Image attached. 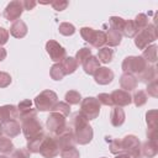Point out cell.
<instances>
[{
    "label": "cell",
    "instance_id": "obj_1",
    "mask_svg": "<svg viewBox=\"0 0 158 158\" xmlns=\"http://www.w3.org/2000/svg\"><path fill=\"white\" fill-rule=\"evenodd\" d=\"M70 127L74 133L75 143L78 144H88L94 136L93 127L89 125V120L80 112L77 111L70 117Z\"/></svg>",
    "mask_w": 158,
    "mask_h": 158
},
{
    "label": "cell",
    "instance_id": "obj_2",
    "mask_svg": "<svg viewBox=\"0 0 158 158\" xmlns=\"http://www.w3.org/2000/svg\"><path fill=\"white\" fill-rule=\"evenodd\" d=\"M35 105L38 111H52L58 102V96L53 90H43L35 98Z\"/></svg>",
    "mask_w": 158,
    "mask_h": 158
},
{
    "label": "cell",
    "instance_id": "obj_3",
    "mask_svg": "<svg viewBox=\"0 0 158 158\" xmlns=\"http://www.w3.org/2000/svg\"><path fill=\"white\" fill-rule=\"evenodd\" d=\"M157 40V31L153 23H149L144 30L139 31L135 36V44L138 49H144L149 46V43Z\"/></svg>",
    "mask_w": 158,
    "mask_h": 158
},
{
    "label": "cell",
    "instance_id": "obj_4",
    "mask_svg": "<svg viewBox=\"0 0 158 158\" xmlns=\"http://www.w3.org/2000/svg\"><path fill=\"white\" fill-rule=\"evenodd\" d=\"M148 63L139 56H130L126 57L122 62V70L123 73H130V74H139L147 68Z\"/></svg>",
    "mask_w": 158,
    "mask_h": 158
},
{
    "label": "cell",
    "instance_id": "obj_5",
    "mask_svg": "<svg viewBox=\"0 0 158 158\" xmlns=\"http://www.w3.org/2000/svg\"><path fill=\"white\" fill-rule=\"evenodd\" d=\"M121 149H122V153L127 154L130 158L141 157V142L133 135L125 136L121 139Z\"/></svg>",
    "mask_w": 158,
    "mask_h": 158
},
{
    "label": "cell",
    "instance_id": "obj_6",
    "mask_svg": "<svg viewBox=\"0 0 158 158\" xmlns=\"http://www.w3.org/2000/svg\"><path fill=\"white\" fill-rule=\"evenodd\" d=\"M53 137L57 141V143L59 146V149L65 148V147L75 146L74 133H73V130H72L70 125H68V123H65L63 127H60L59 130H57L53 133Z\"/></svg>",
    "mask_w": 158,
    "mask_h": 158
},
{
    "label": "cell",
    "instance_id": "obj_7",
    "mask_svg": "<svg viewBox=\"0 0 158 158\" xmlns=\"http://www.w3.org/2000/svg\"><path fill=\"white\" fill-rule=\"evenodd\" d=\"M80 112L90 121V120H95L99 114H100V102L98 101L96 98L93 96H88L85 99L81 100L80 104Z\"/></svg>",
    "mask_w": 158,
    "mask_h": 158
},
{
    "label": "cell",
    "instance_id": "obj_8",
    "mask_svg": "<svg viewBox=\"0 0 158 158\" xmlns=\"http://www.w3.org/2000/svg\"><path fill=\"white\" fill-rule=\"evenodd\" d=\"M59 146L57 143V141L54 139L53 136H46L43 142H42V146L40 148V153L42 157L44 158H54L59 154Z\"/></svg>",
    "mask_w": 158,
    "mask_h": 158
},
{
    "label": "cell",
    "instance_id": "obj_9",
    "mask_svg": "<svg viewBox=\"0 0 158 158\" xmlns=\"http://www.w3.org/2000/svg\"><path fill=\"white\" fill-rule=\"evenodd\" d=\"M46 51L49 58L56 63H60L67 57V52L64 47H62L57 41H53V40H49L46 43Z\"/></svg>",
    "mask_w": 158,
    "mask_h": 158
},
{
    "label": "cell",
    "instance_id": "obj_10",
    "mask_svg": "<svg viewBox=\"0 0 158 158\" xmlns=\"http://www.w3.org/2000/svg\"><path fill=\"white\" fill-rule=\"evenodd\" d=\"M21 131L23 132L25 137L27 139L40 135L41 132H43V127H42V123L36 118H32V120H27L25 122H21Z\"/></svg>",
    "mask_w": 158,
    "mask_h": 158
},
{
    "label": "cell",
    "instance_id": "obj_11",
    "mask_svg": "<svg viewBox=\"0 0 158 158\" xmlns=\"http://www.w3.org/2000/svg\"><path fill=\"white\" fill-rule=\"evenodd\" d=\"M23 11V6H22V1L20 0H12L7 4V6L4 10V17L7 21H16L20 19V16L22 15Z\"/></svg>",
    "mask_w": 158,
    "mask_h": 158
},
{
    "label": "cell",
    "instance_id": "obj_12",
    "mask_svg": "<svg viewBox=\"0 0 158 158\" xmlns=\"http://www.w3.org/2000/svg\"><path fill=\"white\" fill-rule=\"evenodd\" d=\"M111 99L114 105L118 106V107H123V106H128L132 102V96L128 91H125L122 89H116L114 90L111 94Z\"/></svg>",
    "mask_w": 158,
    "mask_h": 158
},
{
    "label": "cell",
    "instance_id": "obj_13",
    "mask_svg": "<svg viewBox=\"0 0 158 158\" xmlns=\"http://www.w3.org/2000/svg\"><path fill=\"white\" fill-rule=\"evenodd\" d=\"M65 123H67L65 117L63 115H60L58 112H53V111L49 114V116L47 117V122H46L47 130L49 132H52V133H54L57 130H59L60 127H63Z\"/></svg>",
    "mask_w": 158,
    "mask_h": 158
},
{
    "label": "cell",
    "instance_id": "obj_14",
    "mask_svg": "<svg viewBox=\"0 0 158 158\" xmlns=\"http://www.w3.org/2000/svg\"><path fill=\"white\" fill-rule=\"evenodd\" d=\"M114 79V72L107 67H100L94 73V80L100 85H107Z\"/></svg>",
    "mask_w": 158,
    "mask_h": 158
},
{
    "label": "cell",
    "instance_id": "obj_15",
    "mask_svg": "<svg viewBox=\"0 0 158 158\" xmlns=\"http://www.w3.org/2000/svg\"><path fill=\"white\" fill-rule=\"evenodd\" d=\"M20 116L19 109L15 105H4L0 107V120L1 123L11 121V120H17Z\"/></svg>",
    "mask_w": 158,
    "mask_h": 158
},
{
    "label": "cell",
    "instance_id": "obj_16",
    "mask_svg": "<svg viewBox=\"0 0 158 158\" xmlns=\"http://www.w3.org/2000/svg\"><path fill=\"white\" fill-rule=\"evenodd\" d=\"M137 84H138V80L133 74L123 73L121 75V78H120V86L125 91L130 93L131 90H135L137 88Z\"/></svg>",
    "mask_w": 158,
    "mask_h": 158
},
{
    "label": "cell",
    "instance_id": "obj_17",
    "mask_svg": "<svg viewBox=\"0 0 158 158\" xmlns=\"http://www.w3.org/2000/svg\"><path fill=\"white\" fill-rule=\"evenodd\" d=\"M1 125H2V132H4L7 137H10V138L19 136L20 132H21V126H20V123L17 122V120H11V121L4 122V123H1Z\"/></svg>",
    "mask_w": 158,
    "mask_h": 158
},
{
    "label": "cell",
    "instance_id": "obj_18",
    "mask_svg": "<svg viewBox=\"0 0 158 158\" xmlns=\"http://www.w3.org/2000/svg\"><path fill=\"white\" fill-rule=\"evenodd\" d=\"M10 35L15 38H23L27 35V25L22 20H16L10 27Z\"/></svg>",
    "mask_w": 158,
    "mask_h": 158
},
{
    "label": "cell",
    "instance_id": "obj_19",
    "mask_svg": "<svg viewBox=\"0 0 158 158\" xmlns=\"http://www.w3.org/2000/svg\"><path fill=\"white\" fill-rule=\"evenodd\" d=\"M125 118H126V115H125V111L118 107V106H115L112 110H111V114H110V122L114 127H120L123 125L125 122Z\"/></svg>",
    "mask_w": 158,
    "mask_h": 158
},
{
    "label": "cell",
    "instance_id": "obj_20",
    "mask_svg": "<svg viewBox=\"0 0 158 158\" xmlns=\"http://www.w3.org/2000/svg\"><path fill=\"white\" fill-rule=\"evenodd\" d=\"M44 137H46L44 132H41L40 135H37V136L27 139V147H26L27 151L30 153H40V148L42 146V142H43Z\"/></svg>",
    "mask_w": 158,
    "mask_h": 158
},
{
    "label": "cell",
    "instance_id": "obj_21",
    "mask_svg": "<svg viewBox=\"0 0 158 158\" xmlns=\"http://www.w3.org/2000/svg\"><path fill=\"white\" fill-rule=\"evenodd\" d=\"M157 153H158V144H157V141L156 139H148L141 147V156L152 158Z\"/></svg>",
    "mask_w": 158,
    "mask_h": 158
},
{
    "label": "cell",
    "instance_id": "obj_22",
    "mask_svg": "<svg viewBox=\"0 0 158 158\" xmlns=\"http://www.w3.org/2000/svg\"><path fill=\"white\" fill-rule=\"evenodd\" d=\"M83 68H84V72L89 75H94V73L100 68V62L99 59L95 57V56H90L84 63H83Z\"/></svg>",
    "mask_w": 158,
    "mask_h": 158
},
{
    "label": "cell",
    "instance_id": "obj_23",
    "mask_svg": "<svg viewBox=\"0 0 158 158\" xmlns=\"http://www.w3.org/2000/svg\"><path fill=\"white\" fill-rule=\"evenodd\" d=\"M141 80L143 83H149L154 79H157V68L154 65H147V68L137 75V80Z\"/></svg>",
    "mask_w": 158,
    "mask_h": 158
},
{
    "label": "cell",
    "instance_id": "obj_24",
    "mask_svg": "<svg viewBox=\"0 0 158 158\" xmlns=\"http://www.w3.org/2000/svg\"><path fill=\"white\" fill-rule=\"evenodd\" d=\"M105 33H106V43L109 44V47H116L121 43L122 35L118 31L114 28H109Z\"/></svg>",
    "mask_w": 158,
    "mask_h": 158
},
{
    "label": "cell",
    "instance_id": "obj_25",
    "mask_svg": "<svg viewBox=\"0 0 158 158\" xmlns=\"http://www.w3.org/2000/svg\"><path fill=\"white\" fill-rule=\"evenodd\" d=\"M112 57H114V51L110 48V47H101L99 48L98 51V59L100 63H104V64H107L112 60Z\"/></svg>",
    "mask_w": 158,
    "mask_h": 158
},
{
    "label": "cell",
    "instance_id": "obj_26",
    "mask_svg": "<svg viewBox=\"0 0 158 158\" xmlns=\"http://www.w3.org/2000/svg\"><path fill=\"white\" fill-rule=\"evenodd\" d=\"M60 64H62V67H63V70H64L65 75L74 73V72L77 70V68H78V63H77V60H75L74 57H65V58L60 62Z\"/></svg>",
    "mask_w": 158,
    "mask_h": 158
},
{
    "label": "cell",
    "instance_id": "obj_27",
    "mask_svg": "<svg viewBox=\"0 0 158 158\" xmlns=\"http://www.w3.org/2000/svg\"><path fill=\"white\" fill-rule=\"evenodd\" d=\"M147 63H156L157 62V46L152 44L143 49V54L141 56Z\"/></svg>",
    "mask_w": 158,
    "mask_h": 158
},
{
    "label": "cell",
    "instance_id": "obj_28",
    "mask_svg": "<svg viewBox=\"0 0 158 158\" xmlns=\"http://www.w3.org/2000/svg\"><path fill=\"white\" fill-rule=\"evenodd\" d=\"M105 43H106V33L104 31H95L91 37L90 44L95 48H101Z\"/></svg>",
    "mask_w": 158,
    "mask_h": 158
},
{
    "label": "cell",
    "instance_id": "obj_29",
    "mask_svg": "<svg viewBox=\"0 0 158 158\" xmlns=\"http://www.w3.org/2000/svg\"><path fill=\"white\" fill-rule=\"evenodd\" d=\"M138 33V30L133 22V20H126L125 21V26H123V30H122V35L128 37V38H132L135 37L136 35Z\"/></svg>",
    "mask_w": 158,
    "mask_h": 158
},
{
    "label": "cell",
    "instance_id": "obj_30",
    "mask_svg": "<svg viewBox=\"0 0 158 158\" xmlns=\"http://www.w3.org/2000/svg\"><path fill=\"white\" fill-rule=\"evenodd\" d=\"M49 75L53 80H62L65 75L64 70H63V67L60 63H56L51 67V70H49Z\"/></svg>",
    "mask_w": 158,
    "mask_h": 158
},
{
    "label": "cell",
    "instance_id": "obj_31",
    "mask_svg": "<svg viewBox=\"0 0 158 158\" xmlns=\"http://www.w3.org/2000/svg\"><path fill=\"white\" fill-rule=\"evenodd\" d=\"M14 148H15L14 143L11 142V139L9 137H4V136L0 137V153L10 154V153H12Z\"/></svg>",
    "mask_w": 158,
    "mask_h": 158
},
{
    "label": "cell",
    "instance_id": "obj_32",
    "mask_svg": "<svg viewBox=\"0 0 158 158\" xmlns=\"http://www.w3.org/2000/svg\"><path fill=\"white\" fill-rule=\"evenodd\" d=\"M64 99H65V102L68 105H77L81 101V95L77 90H69V91L65 93Z\"/></svg>",
    "mask_w": 158,
    "mask_h": 158
},
{
    "label": "cell",
    "instance_id": "obj_33",
    "mask_svg": "<svg viewBox=\"0 0 158 158\" xmlns=\"http://www.w3.org/2000/svg\"><path fill=\"white\" fill-rule=\"evenodd\" d=\"M147 99H148L147 93L143 91V90H137V91L133 94V96H132V101L135 102V105H136L137 107L143 106V105L147 102Z\"/></svg>",
    "mask_w": 158,
    "mask_h": 158
},
{
    "label": "cell",
    "instance_id": "obj_34",
    "mask_svg": "<svg viewBox=\"0 0 158 158\" xmlns=\"http://www.w3.org/2000/svg\"><path fill=\"white\" fill-rule=\"evenodd\" d=\"M125 21L122 17H118V16H111L109 22H110V28H114L116 31H118L121 35H122V30H123V26H125Z\"/></svg>",
    "mask_w": 158,
    "mask_h": 158
},
{
    "label": "cell",
    "instance_id": "obj_35",
    "mask_svg": "<svg viewBox=\"0 0 158 158\" xmlns=\"http://www.w3.org/2000/svg\"><path fill=\"white\" fill-rule=\"evenodd\" d=\"M52 111H53V112H58V114L63 115L64 117H67V116L70 114V105H68V104L64 102V101H58V102L54 105V107L52 109Z\"/></svg>",
    "mask_w": 158,
    "mask_h": 158
},
{
    "label": "cell",
    "instance_id": "obj_36",
    "mask_svg": "<svg viewBox=\"0 0 158 158\" xmlns=\"http://www.w3.org/2000/svg\"><path fill=\"white\" fill-rule=\"evenodd\" d=\"M90 56H91V49L88 48V47H83V48H80V49L77 52V54H75V60H77L78 64H83Z\"/></svg>",
    "mask_w": 158,
    "mask_h": 158
},
{
    "label": "cell",
    "instance_id": "obj_37",
    "mask_svg": "<svg viewBox=\"0 0 158 158\" xmlns=\"http://www.w3.org/2000/svg\"><path fill=\"white\" fill-rule=\"evenodd\" d=\"M59 153L62 158H79V151L75 148V146L62 148Z\"/></svg>",
    "mask_w": 158,
    "mask_h": 158
},
{
    "label": "cell",
    "instance_id": "obj_38",
    "mask_svg": "<svg viewBox=\"0 0 158 158\" xmlns=\"http://www.w3.org/2000/svg\"><path fill=\"white\" fill-rule=\"evenodd\" d=\"M133 22H135V25H136L138 32L142 31V30H144V28L149 25V22H148V17H147L144 14H138V15L136 16V19L133 20Z\"/></svg>",
    "mask_w": 158,
    "mask_h": 158
},
{
    "label": "cell",
    "instance_id": "obj_39",
    "mask_svg": "<svg viewBox=\"0 0 158 158\" xmlns=\"http://www.w3.org/2000/svg\"><path fill=\"white\" fill-rule=\"evenodd\" d=\"M58 31L63 36H72L75 32V27L69 22H62L58 27Z\"/></svg>",
    "mask_w": 158,
    "mask_h": 158
},
{
    "label": "cell",
    "instance_id": "obj_40",
    "mask_svg": "<svg viewBox=\"0 0 158 158\" xmlns=\"http://www.w3.org/2000/svg\"><path fill=\"white\" fill-rule=\"evenodd\" d=\"M36 117H37V110L36 109H32V107L30 110H27V111L20 112V116H19V118H20L21 122H25L27 120H32V118H36Z\"/></svg>",
    "mask_w": 158,
    "mask_h": 158
},
{
    "label": "cell",
    "instance_id": "obj_41",
    "mask_svg": "<svg viewBox=\"0 0 158 158\" xmlns=\"http://www.w3.org/2000/svg\"><path fill=\"white\" fill-rule=\"evenodd\" d=\"M110 152L112 154H115V156L122 153V149H121V139L115 138V139H111L110 141Z\"/></svg>",
    "mask_w": 158,
    "mask_h": 158
},
{
    "label": "cell",
    "instance_id": "obj_42",
    "mask_svg": "<svg viewBox=\"0 0 158 158\" xmlns=\"http://www.w3.org/2000/svg\"><path fill=\"white\" fill-rule=\"evenodd\" d=\"M147 93L152 98H157L158 96V83H157V79H154V80H152V81H149L147 84Z\"/></svg>",
    "mask_w": 158,
    "mask_h": 158
},
{
    "label": "cell",
    "instance_id": "obj_43",
    "mask_svg": "<svg viewBox=\"0 0 158 158\" xmlns=\"http://www.w3.org/2000/svg\"><path fill=\"white\" fill-rule=\"evenodd\" d=\"M94 32H95V30L91 28V27H81V28H80V35H81V37L84 38V41L88 42V43H90Z\"/></svg>",
    "mask_w": 158,
    "mask_h": 158
},
{
    "label": "cell",
    "instance_id": "obj_44",
    "mask_svg": "<svg viewBox=\"0 0 158 158\" xmlns=\"http://www.w3.org/2000/svg\"><path fill=\"white\" fill-rule=\"evenodd\" d=\"M98 101L100 102V105H105V106H112L114 102H112V99H111V95L110 94H106V93H102V94H99L98 95Z\"/></svg>",
    "mask_w": 158,
    "mask_h": 158
},
{
    "label": "cell",
    "instance_id": "obj_45",
    "mask_svg": "<svg viewBox=\"0 0 158 158\" xmlns=\"http://www.w3.org/2000/svg\"><path fill=\"white\" fill-rule=\"evenodd\" d=\"M11 158H30V152L27 148H17L12 151Z\"/></svg>",
    "mask_w": 158,
    "mask_h": 158
},
{
    "label": "cell",
    "instance_id": "obj_46",
    "mask_svg": "<svg viewBox=\"0 0 158 158\" xmlns=\"http://www.w3.org/2000/svg\"><path fill=\"white\" fill-rule=\"evenodd\" d=\"M11 84V77L6 72H0V88H6Z\"/></svg>",
    "mask_w": 158,
    "mask_h": 158
},
{
    "label": "cell",
    "instance_id": "obj_47",
    "mask_svg": "<svg viewBox=\"0 0 158 158\" xmlns=\"http://www.w3.org/2000/svg\"><path fill=\"white\" fill-rule=\"evenodd\" d=\"M32 107V101L31 100H22L20 101V104L17 105V109H19V112H23V111H27Z\"/></svg>",
    "mask_w": 158,
    "mask_h": 158
},
{
    "label": "cell",
    "instance_id": "obj_48",
    "mask_svg": "<svg viewBox=\"0 0 158 158\" xmlns=\"http://www.w3.org/2000/svg\"><path fill=\"white\" fill-rule=\"evenodd\" d=\"M51 5L56 11H63L68 6V1H60V0L59 1H53V2H51Z\"/></svg>",
    "mask_w": 158,
    "mask_h": 158
},
{
    "label": "cell",
    "instance_id": "obj_49",
    "mask_svg": "<svg viewBox=\"0 0 158 158\" xmlns=\"http://www.w3.org/2000/svg\"><path fill=\"white\" fill-rule=\"evenodd\" d=\"M9 36H10L9 31H7L6 28H4V27H0V47H1L2 44L7 43Z\"/></svg>",
    "mask_w": 158,
    "mask_h": 158
},
{
    "label": "cell",
    "instance_id": "obj_50",
    "mask_svg": "<svg viewBox=\"0 0 158 158\" xmlns=\"http://www.w3.org/2000/svg\"><path fill=\"white\" fill-rule=\"evenodd\" d=\"M37 5V2L36 1H33V0H23L22 1V6H23V10H32L35 6Z\"/></svg>",
    "mask_w": 158,
    "mask_h": 158
},
{
    "label": "cell",
    "instance_id": "obj_51",
    "mask_svg": "<svg viewBox=\"0 0 158 158\" xmlns=\"http://www.w3.org/2000/svg\"><path fill=\"white\" fill-rule=\"evenodd\" d=\"M6 49L5 48H2V47H0V62H2L5 58H6Z\"/></svg>",
    "mask_w": 158,
    "mask_h": 158
},
{
    "label": "cell",
    "instance_id": "obj_52",
    "mask_svg": "<svg viewBox=\"0 0 158 158\" xmlns=\"http://www.w3.org/2000/svg\"><path fill=\"white\" fill-rule=\"evenodd\" d=\"M115 158H130L127 154H123V153H121V154H116V157Z\"/></svg>",
    "mask_w": 158,
    "mask_h": 158
},
{
    "label": "cell",
    "instance_id": "obj_53",
    "mask_svg": "<svg viewBox=\"0 0 158 158\" xmlns=\"http://www.w3.org/2000/svg\"><path fill=\"white\" fill-rule=\"evenodd\" d=\"M1 135H2V125L0 123V137H1Z\"/></svg>",
    "mask_w": 158,
    "mask_h": 158
},
{
    "label": "cell",
    "instance_id": "obj_54",
    "mask_svg": "<svg viewBox=\"0 0 158 158\" xmlns=\"http://www.w3.org/2000/svg\"><path fill=\"white\" fill-rule=\"evenodd\" d=\"M0 158H9V157H6V156H0Z\"/></svg>",
    "mask_w": 158,
    "mask_h": 158
},
{
    "label": "cell",
    "instance_id": "obj_55",
    "mask_svg": "<svg viewBox=\"0 0 158 158\" xmlns=\"http://www.w3.org/2000/svg\"><path fill=\"white\" fill-rule=\"evenodd\" d=\"M0 123H1V120H0Z\"/></svg>",
    "mask_w": 158,
    "mask_h": 158
},
{
    "label": "cell",
    "instance_id": "obj_56",
    "mask_svg": "<svg viewBox=\"0 0 158 158\" xmlns=\"http://www.w3.org/2000/svg\"><path fill=\"white\" fill-rule=\"evenodd\" d=\"M101 158H105V157H101Z\"/></svg>",
    "mask_w": 158,
    "mask_h": 158
}]
</instances>
